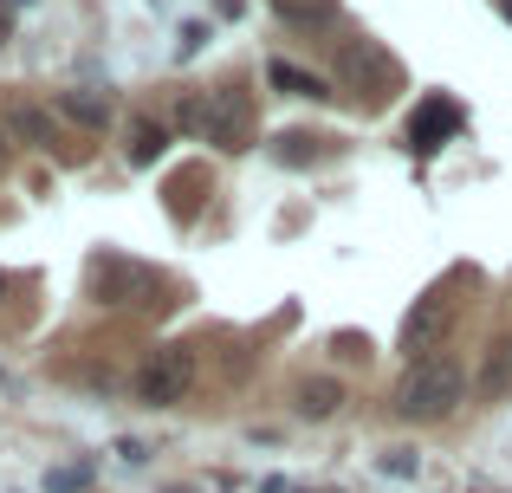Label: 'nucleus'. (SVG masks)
Returning <instances> with one entry per match:
<instances>
[{
    "label": "nucleus",
    "instance_id": "f257e3e1",
    "mask_svg": "<svg viewBox=\"0 0 512 493\" xmlns=\"http://www.w3.org/2000/svg\"><path fill=\"white\" fill-rule=\"evenodd\" d=\"M467 403V370H461V357H422V364H409L402 370V383H396V416L402 422H441V416H454V409Z\"/></svg>",
    "mask_w": 512,
    "mask_h": 493
},
{
    "label": "nucleus",
    "instance_id": "f03ea898",
    "mask_svg": "<svg viewBox=\"0 0 512 493\" xmlns=\"http://www.w3.org/2000/svg\"><path fill=\"white\" fill-rule=\"evenodd\" d=\"M253 91L247 85H214L208 98H188L182 104V124L195 130L201 143H214V150H247L253 143Z\"/></svg>",
    "mask_w": 512,
    "mask_h": 493
},
{
    "label": "nucleus",
    "instance_id": "7ed1b4c3",
    "mask_svg": "<svg viewBox=\"0 0 512 493\" xmlns=\"http://www.w3.org/2000/svg\"><path fill=\"white\" fill-rule=\"evenodd\" d=\"M91 292H98V305H137V312H163V292L169 279L150 273V266L137 260H117V253H104V260H91Z\"/></svg>",
    "mask_w": 512,
    "mask_h": 493
},
{
    "label": "nucleus",
    "instance_id": "20e7f679",
    "mask_svg": "<svg viewBox=\"0 0 512 493\" xmlns=\"http://www.w3.org/2000/svg\"><path fill=\"white\" fill-rule=\"evenodd\" d=\"M188 390H195V351H188V344H163V351L143 357V370H137V403L175 409V403H188Z\"/></svg>",
    "mask_w": 512,
    "mask_h": 493
},
{
    "label": "nucleus",
    "instance_id": "39448f33",
    "mask_svg": "<svg viewBox=\"0 0 512 493\" xmlns=\"http://www.w3.org/2000/svg\"><path fill=\"white\" fill-rule=\"evenodd\" d=\"M448 325H454V299H448V286H428L422 299H415V312L402 318V351H409V364L435 357V344L448 338Z\"/></svg>",
    "mask_w": 512,
    "mask_h": 493
},
{
    "label": "nucleus",
    "instance_id": "423d86ee",
    "mask_svg": "<svg viewBox=\"0 0 512 493\" xmlns=\"http://www.w3.org/2000/svg\"><path fill=\"white\" fill-rule=\"evenodd\" d=\"M454 130H461V104H454V98H428L422 111L409 117V150L415 156H435Z\"/></svg>",
    "mask_w": 512,
    "mask_h": 493
},
{
    "label": "nucleus",
    "instance_id": "0eeeda50",
    "mask_svg": "<svg viewBox=\"0 0 512 493\" xmlns=\"http://www.w3.org/2000/svg\"><path fill=\"white\" fill-rule=\"evenodd\" d=\"M59 111L72 117V124H85V130H104L117 117V104H111V91H91V85H72V91H59Z\"/></svg>",
    "mask_w": 512,
    "mask_h": 493
},
{
    "label": "nucleus",
    "instance_id": "6e6552de",
    "mask_svg": "<svg viewBox=\"0 0 512 493\" xmlns=\"http://www.w3.org/2000/svg\"><path fill=\"white\" fill-rule=\"evenodd\" d=\"M0 124H7V130H13L20 143H33V150H52V143H59V130H52V117L39 111V104H26V98H13Z\"/></svg>",
    "mask_w": 512,
    "mask_h": 493
},
{
    "label": "nucleus",
    "instance_id": "1a4fd4ad",
    "mask_svg": "<svg viewBox=\"0 0 512 493\" xmlns=\"http://www.w3.org/2000/svg\"><path fill=\"white\" fill-rule=\"evenodd\" d=\"M266 85L273 91H286V98H312V104H325L331 98V85L318 72H305V65H292V59H273L266 65Z\"/></svg>",
    "mask_w": 512,
    "mask_h": 493
},
{
    "label": "nucleus",
    "instance_id": "9d476101",
    "mask_svg": "<svg viewBox=\"0 0 512 493\" xmlns=\"http://www.w3.org/2000/svg\"><path fill=\"white\" fill-rule=\"evenodd\" d=\"M474 390H480V396H506V390H512V331L487 344V364H480Z\"/></svg>",
    "mask_w": 512,
    "mask_h": 493
},
{
    "label": "nucleus",
    "instance_id": "9b49d317",
    "mask_svg": "<svg viewBox=\"0 0 512 493\" xmlns=\"http://www.w3.org/2000/svg\"><path fill=\"white\" fill-rule=\"evenodd\" d=\"M338 403H344V383L338 377H305L299 383V416L325 422V416H338Z\"/></svg>",
    "mask_w": 512,
    "mask_h": 493
},
{
    "label": "nucleus",
    "instance_id": "f8f14e48",
    "mask_svg": "<svg viewBox=\"0 0 512 493\" xmlns=\"http://www.w3.org/2000/svg\"><path fill=\"white\" fill-rule=\"evenodd\" d=\"M273 13L286 26H331L338 20V0H273Z\"/></svg>",
    "mask_w": 512,
    "mask_h": 493
},
{
    "label": "nucleus",
    "instance_id": "ddd939ff",
    "mask_svg": "<svg viewBox=\"0 0 512 493\" xmlns=\"http://www.w3.org/2000/svg\"><path fill=\"white\" fill-rule=\"evenodd\" d=\"M325 143H331V137H312V130H286V137L273 143V156H279L286 169H299V163H318V156H325Z\"/></svg>",
    "mask_w": 512,
    "mask_h": 493
},
{
    "label": "nucleus",
    "instance_id": "4468645a",
    "mask_svg": "<svg viewBox=\"0 0 512 493\" xmlns=\"http://www.w3.org/2000/svg\"><path fill=\"white\" fill-rule=\"evenodd\" d=\"M163 150H169V130L163 124H130V163H137V169H150Z\"/></svg>",
    "mask_w": 512,
    "mask_h": 493
},
{
    "label": "nucleus",
    "instance_id": "2eb2a0df",
    "mask_svg": "<svg viewBox=\"0 0 512 493\" xmlns=\"http://www.w3.org/2000/svg\"><path fill=\"white\" fill-rule=\"evenodd\" d=\"M383 474H389V481H409V474H422V461H415L409 448H389V455H383Z\"/></svg>",
    "mask_w": 512,
    "mask_h": 493
},
{
    "label": "nucleus",
    "instance_id": "dca6fc26",
    "mask_svg": "<svg viewBox=\"0 0 512 493\" xmlns=\"http://www.w3.org/2000/svg\"><path fill=\"white\" fill-rule=\"evenodd\" d=\"M85 481H91V468H59V474H46L52 493H72V487H85Z\"/></svg>",
    "mask_w": 512,
    "mask_h": 493
},
{
    "label": "nucleus",
    "instance_id": "f3484780",
    "mask_svg": "<svg viewBox=\"0 0 512 493\" xmlns=\"http://www.w3.org/2000/svg\"><path fill=\"white\" fill-rule=\"evenodd\" d=\"M201 39H208V26L188 20V26H182V52H201Z\"/></svg>",
    "mask_w": 512,
    "mask_h": 493
},
{
    "label": "nucleus",
    "instance_id": "a211bd4d",
    "mask_svg": "<svg viewBox=\"0 0 512 493\" xmlns=\"http://www.w3.org/2000/svg\"><path fill=\"white\" fill-rule=\"evenodd\" d=\"M370 351V338H350V331H338V357H363Z\"/></svg>",
    "mask_w": 512,
    "mask_h": 493
},
{
    "label": "nucleus",
    "instance_id": "6ab92c4d",
    "mask_svg": "<svg viewBox=\"0 0 512 493\" xmlns=\"http://www.w3.org/2000/svg\"><path fill=\"white\" fill-rule=\"evenodd\" d=\"M214 7H221L227 20H240V13H247V0H214Z\"/></svg>",
    "mask_w": 512,
    "mask_h": 493
},
{
    "label": "nucleus",
    "instance_id": "aec40b11",
    "mask_svg": "<svg viewBox=\"0 0 512 493\" xmlns=\"http://www.w3.org/2000/svg\"><path fill=\"white\" fill-rule=\"evenodd\" d=\"M7 33H13V13H7V7H0V39H7Z\"/></svg>",
    "mask_w": 512,
    "mask_h": 493
},
{
    "label": "nucleus",
    "instance_id": "412c9836",
    "mask_svg": "<svg viewBox=\"0 0 512 493\" xmlns=\"http://www.w3.org/2000/svg\"><path fill=\"white\" fill-rule=\"evenodd\" d=\"M0 156H7V124H0Z\"/></svg>",
    "mask_w": 512,
    "mask_h": 493
},
{
    "label": "nucleus",
    "instance_id": "4be33fe9",
    "mask_svg": "<svg viewBox=\"0 0 512 493\" xmlns=\"http://www.w3.org/2000/svg\"><path fill=\"white\" fill-rule=\"evenodd\" d=\"M500 13H506V20H512V0H500Z\"/></svg>",
    "mask_w": 512,
    "mask_h": 493
},
{
    "label": "nucleus",
    "instance_id": "5701e85b",
    "mask_svg": "<svg viewBox=\"0 0 512 493\" xmlns=\"http://www.w3.org/2000/svg\"><path fill=\"white\" fill-rule=\"evenodd\" d=\"M0 299H7V273H0Z\"/></svg>",
    "mask_w": 512,
    "mask_h": 493
}]
</instances>
